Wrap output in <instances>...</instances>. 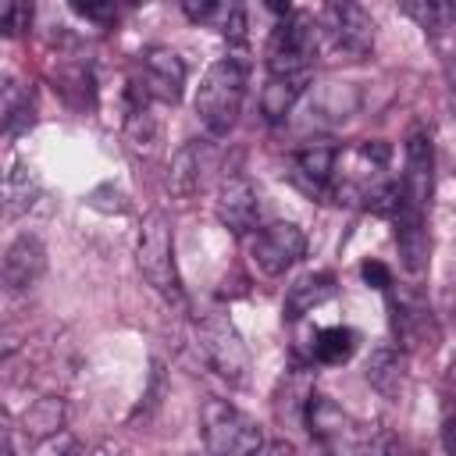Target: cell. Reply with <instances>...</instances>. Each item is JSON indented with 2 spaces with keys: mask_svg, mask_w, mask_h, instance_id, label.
I'll return each instance as SVG.
<instances>
[{
  "mask_svg": "<svg viewBox=\"0 0 456 456\" xmlns=\"http://www.w3.org/2000/svg\"><path fill=\"white\" fill-rule=\"evenodd\" d=\"M221 36H224V39H232V43L246 39V11H242L239 4H232L228 18H224V25H221Z\"/></svg>",
  "mask_w": 456,
  "mask_h": 456,
  "instance_id": "cell-30",
  "label": "cell"
},
{
  "mask_svg": "<svg viewBox=\"0 0 456 456\" xmlns=\"http://www.w3.org/2000/svg\"><path fill=\"white\" fill-rule=\"evenodd\" d=\"M196 349L200 360L228 385H246L249 378V353L239 338V331L232 328V321L224 317H207L196 328Z\"/></svg>",
  "mask_w": 456,
  "mask_h": 456,
  "instance_id": "cell-5",
  "label": "cell"
},
{
  "mask_svg": "<svg viewBox=\"0 0 456 456\" xmlns=\"http://www.w3.org/2000/svg\"><path fill=\"white\" fill-rule=\"evenodd\" d=\"M214 210H217V221L224 228H232L235 235H246L256 224V210H260L253 182L246 175H224L221 185H217Z\"/></svg>",
  "mask_w": 456,
  "mask_h": 456,
  "instance_id": "cell-10",
  "label": "cell"
},
{
  "mask_svg": "<svg viewBox=\"0 0 456 456\" xmlns=\"http://www.w3.org/2000/svg\"><path fill=\"white\" fill-rule=\"evenodd\" d=\"M321 32L328 36V46L346 57V61H360L370 53L374 46V21L360 4H328L321 11Z\"/></svg>",
  "mask_w": 456,
  "mask_h": 456,
  "instance_id": "cell-6",
  "label": "cell"
},
{
  "mask_svg": "<svg viewBox=\"0 0 456 456\" xmlns=\"http://www.w3.org/2000/svg\"><path fill=\"white\" fill-rule=\"evenodd\" d=\"M256 456H296V449H292V442H285V438H278V442H267Z\"/></svg>",
  "mask_w": 456,
  "mask_h": 456,
  "instance_id": "cell-32",
  "label": "cell"
},
{
  "mask_svg": "<svg viewBox=\"0 0 456 456\" xmlns=\"http://www.w3.org/2000/svg\"><path fill=\"white\" fill-rule=\"evenodd\" d=\"M203 171V157H200V142H185L171 153V164H167V175H164V185L171 196H192L200 189V175Z\"/></svg>",
  "mask_w": 456,
  "mask_h": 456,
  "instance_id": "cell-20",
  "label": "cell"
},
{
  "mask_svg": "<svg viewBox=\"0 0 456 456\" xmlns=\"http://www.w3.org/2000/svg\"><path fill=\"white\" fill-rule=\"evenodd\" d=\"M71 11L75 14H82V18H89V21H96V25H110L114 18H118V4L114 0H103V4H71Z\"/></svg>",
  "mask_w": 456,
  "mask_h": 456,
  "instance_id": "cell-28",
  "label": "cell"
},
{
  "mask_svg": "<svg viewBox=\"0 0 456 456\" xmlns=\"http://www.w3.org/2000/svg\"><path fill=\"white\" fill-rule=\"evenodd\" d=\"M392 221H395V246H399L403 267L410 274H424L428 253H431V242H428V232H424V214L399 210Z\"/></svg>",
  "mask_w": 456,
  "mask_h": 456,
  "instance_id": "cell-15",
  "label": "cell"
},
{
  "mask_svg": "<svg viewBox=\"0 0 456 456\" xmlns=\"http://www.w3.org/2000/svg\"><path fill=\"white\" fill-rule=\"evenodd\" d=\"M86 456H125V445H121V442H114V438H103V442L89 445V449H86Z\"/></svg>",
  "mask_w": 456,
  "mask_h": 456,
  "instance_id": "cell-31",
  "label": "cell"
},
{
  "mask_svg": "<svg viewBox=\"0 0 456 456\" xmlns=\"http://www.w3.org/2000/svg\"><path fill=\"white\" fill-rule=\"evenodd\" d=\"M125 142H128L132 153H142V157H150L157 150L160 125H157V118L146 107H132L128 110V118H125Z\"/></svg>",
  "mask_w": 456,
  "mask_h": 456,
  "instance_id": "cell-24",
  "label": "cell"
},
{
  "mask_svg": "<svg viewBox=\"0 0 456 456\" xmlns=\"http://www.w3.org/2000/svg\"><path fill=\"white\" fill-rule=\"evenodd\" d=\"M303 93H306V75H292V78L271 75L267 86L260 89V114H264V121H271V125L285 121Z\"/></svg>",
  "mask_w": 456,
  "mask_h": 456,
  "instance_id": "cell-18",
  "label": "cell"
},
{
  "mask_svg": "<svg viewBox=\"0 0 456 456\" xmlns=\"http://www.w3.org/2000/svg\"><path fill=\"white\" fill-rule=\"evenodd\" d=\"M142 93L160 103H178L185 93V61L164 46L146 50L142 53Z\"/></svg>",
  "mask_w": 456,
  "mask_h": 456,
  "instance_id": "cell-9",
  "label": "cell"
},
{
  "mask_svg": "<svg viewBox=\"0 0 456 456\" xmlns=\"http://www.w3.org/2000/svg\"><path fill=\"white\" fill-rule=\"evenodd\" d=\"M86 203H89L93 210H103V214H125V210H128L125 192L114 189V185H96V189L86 196Z\"/></svg>",
  "mask_w": 456,
  "mask_h": 456,
  "instance_id": "cell-25",
  "label": "cell"
},
{
  "mask_svg": "<svg viewBox=\"0 0 456 456\" xmlns=\"http://www.w3.org/2000/svg\"><path fill=\"white\" fill-rule=\"evenodd\" d=\"M303 253H306V235H303V228L292 224V221L264 224V228L253 235V242H249L253 264H256L264 274H271V278L285 274Z\"/></svg>",
  "mask_w": 456,
  "mask_h": 456,
  "instance_id": "cell-7",
  "label": "cell"
},
{
  "mask_svg": "<svg viewBox=\"0 0 456 456\" xmlns=\"http://www.w3.org/2000/svg\"><path fill=\"white\" fill-rule=\"evenodd\" d=\"M403 207L399 210H413L424 214L431 203V189H435V150H431V135L428 132H410L406 139V171H403Z\"/></svg>",
  "mask_w": 456,
  "mask_h": 456,
  "instance_id": "cell-8",
  "label": "cell"
},
{
  "mask_svg": "<svg viewBox=\"0 0 456 456\" xmlns=\"http://www.w3.org/2000/svg\"><path fill=\"white\" fill-rule=\"evenodd\" d=\"M303 424H306L310 438H317V442L328 445V449H335V445L353 431L349 413H346L335 399L317 395V392H314V395L306 399V406H303Z\"/></svg>",
  "mask_w": 456,
  "mask_h": 456,
  "instance_id": "cell-13",
  "label": "cell"
},
{
  "mask_svg": "<svg viewBox=\"0 0 456 456\" xmlns=\"http://www.w3.org/2000/svg\"><path fill=\"white\" fill-rule=\"evenodd\" d=\"M0 121H4V135H7V139H14L18 132L32 128V121H36V107H32V96H28L25 89H18L14 82H4Z\"/></svg>",
  "mask_w": 456,
  "mask_h": 456,
  "instance_id": "cell-23",
  "label": "cell"
},
{
  "mask_svg": "<svg viewBox=\"0 0 456 456\" xmlns=\"http://www.w3.org/2000/svg\"><path fill=\"white\" fill-rule=\"evenodd\" d=\"M356 331L353 328H342V324H331V328H321L314 335V356L328 367H338L346 363L353 353H356Z\"/></svg>",
  "mask_w": 456,
  "mask_h": 456,
  "instance_id": "cell-22",
  "label": "cell"
},
{
  "mask_svg": "<svg viewBox=\"0 0 456 456\" xmlns=\"http://www.w3.org/2000/svg\"><path fill=\"white\" fill-rule=\"evenodd\" d=\"M449 96H452V107H456V68H449Z\"/></svg>",
  "mask_w": 456,
  "mask_h": 456,
  "instance_id": "cell-34",
  "label": "cell"
},
{
  "mask_svg": "<svg viewBox=\"0 0 456 456\" xmlns=\"http://www.w3.org/2000/svg\"><path fill=\"white\" fill-rule=\"evenodd\" d=\"M442 442H445V452L456 456V417L445 420V428H442Z\"/></svg>",
  "mask_w": 456,
  "mask_h": 456,
  "instance_id": "cell-33",
  "label": "cell"
},
{
  "mask_svg": "<svg viewBox=\"0 0 456 456\" xmlns=\"http://www.w3.org/2000/svg\"><path fill=\"white\" fill-rule=\"evenodd\" d=\"M68 420V406L61 395H39L25 413H21V435L32 442H46L53 435L64 431Z\"/></svg>",
  "mask_w": 456,
  "mask_h": 456,
  "instance_id": "cell-17",
  "label": "cell"
},
{
  "mask_svg": "<svg viewBox=\"0 0 456 456\" xmlns=\"http://www.w3.org/2000/svg\"><path fill=\"white\" fill-rule=\"evenodd\" d=\"M242 93H246V64L235 61V57L214 61L203 71L200 89H196V114H200V121L214 135H224L235 125V118H239Z\"/></svg>",
  "mask_w": 456,
  "mask_h": 456,
  "instance_id": "cell-1",
  "label": "cell"
},
{
  "mask_svg": "<svg viewBox=\"0 0 456 456\" xmlns=\"http://www.w3.org/2000/svg\"><path fill=\"white\" fill-rule=\"evenodd\" d=\"M207 456H214V452H207Z\"/></svg>",
  "mask_w": 456,
  "mask_h": 456,
  "instance_id": "cell-36",
  "label": "cell"
},
{
  "mask_svg": "<svg viewBox=\"0 0 456 456\" xmlns=\"http://www.w3.org/2000/svg\"><path fill=\"white\" fill-rule=\"evenodd\" d=\"M335 164H338V150H335L331 142H324V139H310V142H303V146L292 153L296 178H299L306 189H314V192H321V189L331 182Z\"/></svg>",
  "mask_w": 456,
  "mask_h": 456,
  "instance_id": "cell-14",
  "label": "cell"
},
{
  "mask_svg": "<svg viewBox=\"0 0 456 456\" xmlns=\"http://www.w3.org/2000/svg\"><path fill=\"white\" fill-rule=\"evenodd\" d=\"M452 28H456V4H452Z\"/></svg>",
  "mask_w": 456,
  "mask_h": 456,
  "instance_id": "cell-35",
  "label": "cell"
},
{
  "mask_svg": "<svg viewBox=\"0 0 456 456\" xmlns=\"http://www.w3.org/2000/svg\"><path fill=\"white\" fill-rule=\"evenodd\" d=\"M135 260H139L142 278H146L167 303H182V281H178V267H175L171 221H167L164 210H150V214L142 217Z\"/></svg>",
  "mask_w": 456,
  "mask_h": 456,
  "instance_id": "cell-2",
  "label": "cell"
},
{
  "mask_svg": "<svg viewBox=\"0 0 456 456\" xmlns=\"http://www.w3.org/2000/svg\"><path fill=\"white\" fill-rule=\"evenodd\" d=\"M360 278H363L370 289H381V292L392 289V271H388L381 260H363V264H360Z\"/></svg>",
  "mask_w": 456,
  "mask_h": 456,
  "instance_id": "cell-29",
  "label": "cell"
},
{
  "mask_svg": "<svg viewBox=\"0 0 456 456\" xmlns=\"http://www.w3.org/2000/svg\"><path fill=\"white\" fill-rule=\"evenodd\" d=\"M46 271V246L39 235H18L7 253H4V289L7 292H25L32 289Z\"/></svg>",
  "mask_w": 456,
  "mask_h": 456,
  "instance_id": "cell-11",
  "label": "cell"
},
{
  "mask_svg": "<svg viewBox=\"0 0 456 456\" xmlns=\"http://www.w3.org/2000/svg\"><path fill=\"white\" fill-rule=\"evenodd\" d=\"M360 456H363V452H360Z\"/></svg>",
  "mask_w": 456,
  "mask_h": 456,
  "instance_id": "cell-37",
  "label": "cell"
},
{
  "mask_svg": "<svg viewBox=\"0 0 456 456\" xmlns=\"http://www.w3.org/2000/svg\"><path fill=\"white\" fill-rule=\"evenodd\" d=\"M203 442L214 456H256L267 445L264 428L224 399L203 403Z\"/></svg>",
  "mask_w": 456,
  "mask_h": 456,
  "instance_id": "cell-4",
  "label": "cell"
},
{
  "mask_svg": "<svg viewBox=\"0 0 456 456\" xmlns=\"http://www.w3.org/2000/svg\"><path fill=\"white\" fill-rule=\"evenodd\" d=\"M28 21H32V7L28 4L11 0V4L0 7V28H4V36H18L21 28H28Z\"/></svg>",
  "mask_w": 456,
  "mask_h": 456,
  "instance_id": "cell-27",
  "label": "cell"
},
{
  "mask_svg": "<svg viewBox=\"0 0 456 456\" xmlns=\"http://www.w3.org/2000/svg\"><path fill=\"white\" fill-rule=\"evenodd\" d=\"M36 200H39V182H36V175H28L25 164H14V167L4 175V214H7V217H18V214H25Z\"/></svg>",
  "mask_w": 456,
  "mask_h": 456,
  "instance_id": "cell-21",
  "label": "cell"
},
{
  "mask_svg": "<svg viewBox=\"0 0 456 456\" xmlns=\"http://www.w3.org/2000/svg\"><path fill=\"white\" fill-rule=\"evenodd\" d=\"M335 296V274L328 271H314V274H303L289 285L285 292V317L289 321H299L303 314H310L314 306L328 303Z\"/></svg>",
  "mask_w": 456,
  "mask_h": 456,
  "instance_id": "cell-16",
  "label": "cell"
},
{
  "mask_svg": "<svg viewBox=\"0 0 456 456\" xmlns=\"http://www.w3.org/2000/svg\"><path fill=\"white\" fill-rule=\"evenodd\" d=\"M317 46H321V21L314 14H306V11H292L271 32L267 71L278 75V78L306 75L310 61L317 57Z\"/></svg>",
  "mask_w": 456,
  "mask_h": 456,
  "instance_id": "cell-3",
  "label": "cell"
},
{
  "mask_svg": "<svg viewBox=\"0 0 456 456\" xmlns=\"http://www.w3.org/2000/svg\"><path fill=\"white\" fill-rule=\"evenodd\" d=\"M36 456H86V449L78 445V438L71 431H61L46 442H36Z\"/></svg>",
  "mask_w": 456,
  "mask_h": 456,
  "instance_id": "cell-26",
  "label": "cell"
},
{
  "mask_svg": "<svg viewBox=\"0 0 456 456\" xmlns=\"http://www.w3.org/2000/svg\"><path fill=\"white\" fill-rule=\"evenodd\" d=\"M363 378L370 381V388H378L381 395L395 399L403 392V381H406V363H403L399 349H392V346L374 349L367 356V363H363Z\"/></svg>",
  "mask_w": 456,
  "mask_h": 456,
  "instance_id": "cell-19",
  "label": "cell"
},
{
  "mask_svg": "<svg viewBox=\"0 0 456 456\" xmlns=\"http://www.w3.org/2000/svg\"><path fill=\"white\" fill-rule=\"evenodd\" d=\"M392 306V331L399 338V346H410V349H420V346H435L438 331H435V321H431V310L410 296V292H399L388 299Z\"/></svg>",
  "mask_w": 456,
  "mask_h": 456,
  "instance_id": "cell-12",
  "label": "cell"
}]
</instances>
